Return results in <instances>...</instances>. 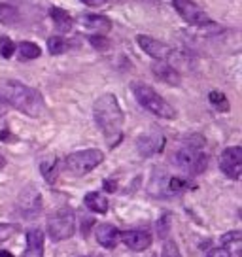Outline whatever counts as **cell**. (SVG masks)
Listing matches in <instances>:
<instances>
[{"label":"cell","mask_w":242,"mask_h":257,"mask_svg":"<svg viewBox=\"0 0 242 257\" xmlns=\"http://www.w3.org/2000/svg\"><path fill=\"white\" fill-rule=\"evenodd\" d=\"M93 117L100 128L108 148H115L123 140V112L117 98L112 93H104L93 104Z\"/></svg>","instance_id":"1"},{"label":"cell","mask_w":242,"mask_h":257,"mask_svg":"<svg viewBox=\"0 0 242 257\" xmlns=\"http://www.w3.org/2000/svg\"><path fill=\"white\" fill-rule=\"evenodd\" d=\"M0 96L8 102V106H14L16 110L23 112L31 117H40L46 112V102L40 91L34 87H29L21 81H4L0 85Z\"/></svg>","instance_id":"2"},{"label":"cell","mask_w":242,"mask_h":257,"mask_svg":"<svg viewBox=\"0 0 242 257\" xmlns=\"http://www.w3.org/2000/svg\"><path fill=\"white\" fill-rule=\"evenodd\" d=\"M202 144L204 140H201L199 144L195 142H189V144L178 148L174 155H172V161L178 169L186 170L187 174H202L204 170L208 169V153H204L202 150Z\"/></svg>","instance_id":"3"},{"label":"cell","mask_w":242,"mask_h":257,"mask_svg":"<svg viewBox=\"0 0 242 257\" xmlns=\"http://www.w3.org/2000/svg\"><path fill=\"white\" fill-rule=\"evenodd\" d=\"M133 93H135V98L138 100V104L150 113H154L157 117H163V119H174L176 117V110L150 85H146L142 81L133 83Z\"/></svg>","instance_id":"4"},{"label":"cell","mask_w":242,"mask_h":257,"mask_svg":"<svg viewBox=\"0 0 242 257\" xmlns=\"http://www.w3.org/2000/svg\"><path fill=\"white\" fill-rule=\"evenodd\" d=\"M104 161V153L100 150H81L70 153L65 159V169L72 176H83L91 170H95Z\"/></svg>","instance_id":"5"},{"label":"cell","mask_w":242,"mask_h":257,"mask_svg":"<svg viewBox=\"0 0 242 257\" xmlns=\"http://www.w3.org/2000/svg\"><path fill=\"white\" fill-rule=\"evenodd\" d=\"M76 233V216L72 210L63 208L49 219L48 234L53 240H66Z\"/></svg>","instance_id":"6"},{"label":"cell","mask_w":242,"mask_h":257,"mask_svg":"<svg viewBox=\"0 0 242 257\" xmlns=\"http://www.w3.org/2000/svg\"><path fill=\"white\" fill-rule=\"evenodd\" d=\"M172 6L186 23L193 25V27H201V29L214 27L212 19L206 16V12L201 6H197L193 0H172Z\"/></svg>","instance_id":"7"},{"label":"cell","mask_w":242,"mask_h":257,"mask_svg":"<svg viewBox=\"0 0 242 257\" xmlns=\"http://www.w3.org/2000/svg\"><path fill=\"white\" fill-rule=\"evenodd\" d=\"M219 169L231 180H238L242 174V148L231 146L219 155Z\"/></svg>","instance_id":"8"},{"label":"cell","mask_w":242,"mask_h":257,"mask_svg":"<svg viewBox=\"0 0 242 257\" xmlns=\"http://www.w3.org/2000/svg\"><path fill=\"white\" fill-rule=\"evenodd\" d=\"M137 42L146 55H150L152 59H155V61H169L170 57H172V49H170L167 44L155 40V38H152V36L138 34Z\"/></svg>","instance_id":"9"},{"label":"cell","mask_w":242,"mask_h":257,"mask_svg":"<svg viewBox=\"0 0 242 257\" xmlns=\"http://www.w3.org/2000/svg\"><path fill=\"white\" fill-rule=\"evenodd\" d=\"M19 212H21V216L23 217H36L40 214L42 210V201H40V193L36 191L34 187H27L23 193H21V197H19Z\"/></svg>","instance_id":"10"},{"label":"cell","mask_w":242,"mask_h":257,"mask_svg":"<svg viewBox=\"0 0 242 257\" xmlns=\"http://www.w3.org/2000/svg\"><path fill=\"white\" fill-rule=\"evenodd\" d=\"M119 240L133 251H144L152 246V234L146 231H123L119 233Z\"/></svg>","instance_id":"11"},{"label":"cell","mask_w":242,"mask_h":257,"mask_svg":"<svg viewBox=\"0 0 242 257\" xmlns=\"http://www.w3.org/2000/svg\"><path fill=\"white\" fill-rule=\"evenodd\" d=\"M152 72L157 80L163 81V83H169V85H178L182 81L180 72L167 61H157V63L152 64Z\"/></svg>","instance_id":"12"},{"label":"cell","mask_w":242,"mask_h":257,"mask_svg":"<svg viewBox=\"0 0 242 257\" xmlns=\"http://www.w3.org/2000/svg\"><path fill=\"white\" fill-rule=\"evenodd\" d=\"M165 146V137L161 133H148L144 137H140L138 140V152L142 153L144 157H150V155H155L159 153Z\"/></svg>","instance_id":"13"},{"label":"cell","mask_w":242,"mask_h":257,"mask_svg":"<svg viewBox=\"0 0 242 257\" xmlns=\"http://www.w3.org/2000/svg\"><path fill=\"white\" fill-rule=\"evenodd\" d=\"M80 23L87 32L102 34V36L112 29V21L104 16H81Z\"/></svg>","instance_id":"14"},{"label":"cell","mask_w":242,"mask_h":257,"mask_svg":"<svg viewBox=\"0 0 242 257\" xmlns=\"http://www.w3.org/2000/svg\"><path fill=\"white\" fill-rule=\"evenodd\" d=\"M95 238L102 248L112 249L115 248V244L119 242V231L110 223H100L95 231Z\"/></svg>","instance_id":"15"},{"label":"cell","mask_w":242,"mask_h":257,"mask_svg":"<svg viewBox=\"0 0 242 257\" xmlns=\"http://www.w3.org/2000/svg\"><path fill=\"white\" fill-rule=\"evenodd\" d=\"M21 257H44V233L40 229L27 233V248Z\"/></svg>","instance_id":"16"},{"label":"cell","mask_w":242,"mask_h":257,"mask_svg":"<svg viewBox=\"0 0 242 257\" xmlns=\"http://www.w3.org/2000/svg\"><path fill=\"white\" fill-rule=\"evenodd\" d=\"M49 17H51V21H53V25H55V29L61 32V34L72 31L74 19L70 17V14H68L66 10L53 6V8H49Z\"/></svg>","instance_id":"17"},{"label":"cell","mask_w":242,"mask_h":257,"mask_svg":"<svg viewBox=\"0 0 242 257\" xmlns=\"http://www.w3.org/2000/svg\"><path fill=\"white\" fill-rule=\"evenodd\" d=\"M83 202H85V206H87L91 212H97V214H106V212H108V206H110L106 195H102V193H98V191L87 193Z\"/></svg>","instance_id":"18"},{"label":"cell","mask_w":242,"mask_h":257,"mask_svg":"<svg viewBox=\"0 0 242 257\" xmlns=\"http://www.w3.org/2000/svg\"><path fill=\"white\" fill-rule=\"evenodd\" d=\"M223 240V248L231 253V257H240V249H242V233L240 231H231V233H225L221 236Z\"/></svg>","instance_id":"19"},{"label":"cell","mask_w":242,"mask_h":257,"mask_svg":"<svg viewBox=\"0 0 242 257\" xmlns=\"http://www.w3.org/2000/svg\"><path fill=\"white\" fill-rule=\"evenodd\" d=\"M40 172L42 176L46 178L48 184H55L57 176H59V159L57 157H49V159L42 161Z\"/></svg>","instance_id":"20"},{"label":"cell","mask_w":242,"mask_h":257,"mask_svg":"<svg viewBox=\"0 0 242 257\" xmlns=\"http://www.w3.org/2000/svg\"><path fill=\"white\" fill-rule=\"evenodd\" d=\"M17 51H19V57L23 61H33V59H38L42 55V49L34 42H21L17 46Z\"/></svg>","instance_id":"21"},{"label":"cell","mask_w":242,"mask_h":257,"mask_svg":"<svg viewBox=\"0 0 242 257\" xmlns=\"http://www.w3.org/2000/svg\"><path fill=\"white\" fill-rule=\"evenodd\" d=\"M19 17V12L16 10V6L0 2V25H14Z\"/></svg>","instance_id":"22"},{"label":"cell","mask_w":242,"mask_h":257,"mask_svg":"<svg viewBox=\"0 0 242 257\" xmlns=\"http://www.w3.org/2000/svg\"><path fill=\"white\" fill-rule=\"evenodd\" d=\"M70 48V44L63 38V36H51L48 40V49L51 55H61V53H66Z\"/></svg>","instance_id":"23"},{"label":"cell","mask_w":242,"mask_h":257,"mask_svg":"<svg viewBox=\"0 0 242 257\" xmlns=\"http://www.w3.org/2000/svg\"><path fill=\"white\" fill-rule=\"evenodd\" d=\"M208 100L210 104L214 106L216 110H219V112H229V100H227V96L221 91H212L208 95Z\"/></svg>","instance_id":"24"},{"label":"cell","mask_w":242,"mask_h":257,"mask_svg":"<svg viewBox=\"0 0 242 257\" xmlns=\"http://www.w3.org/2000/svg\"><path fill=\"white\" fill-rule=\"evenodd\" d=\"M16 44L10 40L8 36H0V55L4 59H12L16 53Z\"/></svg>","instance_id":"25"},{"label":"cell","mask_w":242,"mask_h":257,"mask_svg":"<svg viewBox=\"0 0 242 257\" xmlns=\"http://www.w3.org/2000/svg\"><path fill=\"white\" fill-rule=\"evenodd\" d=\"M17 233V227L12 223H0V244L2 242H8L14 234Z\"/></svg>","instance_id":"26"},{"label":"cell","mask_w":242,"mask_h":257,"mask_svg":"<svg viewBox=\"0 0 242 257\" xmlns=\"http://www.w3.org/2000/svg\"><path fill=\"white\" fill-rule=\"evenodd\" d=\"M161 257H182V253H180V249H178V246H176V242H172V240L165 242V244H163Z\"/></svg>","instance_id":"27"},{"label":"cell","mask_w":242,"mask_h":257,"mask_svg":"<svg viewBox=\"0 0 242 257\" xmlns=\"http://www.w3.org/2000/svg\"><path fill=\"white\" fill-rule=\"evenodd\" d=\"M187 180H182V178H170L169 184H167V189H169L170 193H180L182 189H186L187 187Z\"/></svg>","instance_id":"28"},{"label":"cell","mask_w":242,"mask_h":257,"mask_svg":"<svg viewBox=\"0 0 242 257\" xmlns=\"http://www.w3.org/2000/svg\"><path fill=\"white\" fill-rule=\"evenodd\" d=\"M89 42L95 46L97 49H100V51H104V49L110 48V42L106 40V36H102V34H97V36H89Z\"/></svg>","instance_id":"29"},{"label":"cell","mask_w":242,"mask_h":257,"mask_svg":"<svg viewBox=\"0 0 242 257\" xmlns=\"http://www.w3.org/2000/svg\"><path fill=\"white\" fill-rule=\"evenodd\" d=\"M206 257H231V253L225 248H214L206 253Z\"/></svg>","instance_id":"30"},{"label":"cell","mask_w":242,"mask_h":257,"mask_svg":"<svg viewBox=\"0 0 242 257\" xmlns=\"http://www.w3.org/2000/svg\"><path fill=\"white\" fill-rule=\"evenodd\" d=\"M80 2H83L85 6H93V8H97V6H102V4H106L108 0H80Z\"/></svg>","instance_id":"31"},{"label":"cell","mask_w":242,"mask_h":257,"mask_svg":"<svg viewBox=\"0 0 242 257\" xmlns=\"http://www.w3.org/2000/svg\"><path fill=\"white\" fill-rule=\"evenodd\" d=\"M104 189L106 191H110V193H113L117 187H115V182L113 180H104Z\"/></svg>","instance_id":"32"},{"label":"cell","mask_w":242,"mask_h":257,"mask_svg":"<svg viewBox=\"0 0 242 257\" xmlns=\"http://www.w3.org/2000/svg\"><path fill=\"white\" fill-rule=\"evenodd\" d=\"M8 102H6V100H4V98H2V96H0V115H4V113L8 112Z\"/></svg>","instance_id":"33"},{"label":"cell","mask_w":242,"mask_h":257,"mask_svg":"<svg viewBox=\"0 0 242 257\" xmlns=\"http://www.w3.org/2000/svg\"><path fill=\"white\" fill-rule=\"evenodd\" d=\"M0 257H14L10 251H6V249H0Z\"/></svg>","instance_id":"34"},{"label":"cell","mask_w":242,"mask_h":257,"mask_svg":"<svg viewBox=\"0 0 242 257\" xmlns=\"http://www.w3.org/2000/svg\"><path fill=\"white\" fill-rule=\"evenodd\" d=\"M4 167H6V159L0 155V169H4Z\"/></svg>","instance_id":"35"}]
</instances>
